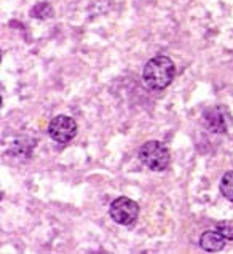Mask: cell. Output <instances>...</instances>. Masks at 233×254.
<instances>
[{
    "label": "cell",
    "mask_w": 233,
    "mask_h": 254,
    "mask_svg": "<svg viewBox=\"0 0 233 254\" xmlns=\"http://www.w3.org/2000/svg\"><path fill=\"white\" fill-rule=\"evenodd\" d=\"M216 230H219L227 240H230V241L233 240V224H230V222H219L217 225H216Z\"/></svg>",
    "instance_id": "cell-9"
},
{
    "label": "cell",
    "mask_w": 233,
    "mask_h": 254,
    "mask_svg": "<svg viewBox=\"0 0 233 254\" xmlns=\"http://www.w3.org/2000/svg\"><path fill=\"white\" fill-rule=\"evenodd\" d=\"M219 189H220V194L229 202L233 203V171H227V173L222 176Z\"/></svg>",
    "instance_id": "cell-7"
},
{
    "label": "cell",
    "mask_w": 233,
    "mask_h": 254,
    "mask_svg": "<svg viewBox=\"0 0 233 254\" xmlns=\"http://www.w3.org/2000/svg\"><path fill=\"white\" fill-rule=\"evenodd\" d=\"M225 241L227 238L219 230H206L202 234V237H200V246H202L204 251H209V253L220 251L222 248L225 246Z\"/></svg>",
    "instance_id": "cell-6"
},
{
    "label": "cell",
    "mask_w": 233,
    "mask_h": 254,
    "mask_svg": "<svg viewBox=\"0 0 233 254\" xmlns=\"http://www.w3.org/2000/svg\"><path fill=\"white\" fill-rule=\"evenodd\" d=\"M176 75V66L168 56H155L147 61L142 70L144 85L150 91H163Z\"/></svg>",
    "instance_id": "cell-1"
},
{
    "label": "cell",
    "mask_w": 233,
    "mask_h": 254,
    "mask_svg": "<svg viewBox=\"0 0 233 254\" xmlns=\"http://www.w3.org/2000/svg\"><path fill=\"white\" fill-rule=\"evenodd\" d=\"M78 133V125L72 117L69 115H58L55 117L50 125H48V135L53 141L66 144V142L72 141Z\"/></svg>",
    "instance_id": "cell-5"
},
{
    "label": "cell",
    "mask_w": 233,
    "mask_h": 254,
    "mask_svg": "<svg viewBox=\"0 0 233 254\" xmlns=\"http://www.w3.org/2000/svg\"><path fill=\"white\" fill-rule=\"evenodd\" d=\"M139 158L152 171H165L170 167L171 153L168 146L161 141H147L140 147Z\"/></svg>",
    "instance_id": "cell-2"
},
{
    "label": "cell",
    "mask_w": 233,
    "mask_h": 254,
    "mask_svg": "<svg viewBox=\"0 0 233 254\" xmlns=\"http://www.w3.org/2000/svg\"><path fill=\"white\" fill-rule=\"evenodd\" d=\"M109 214L113 222L120 225H131L139 218V205L128 197H118L110 203Z\"/></svg>",
    "instance_id": "cell-3"
},
{
    "label": "cell",
    "mask_w": 233,
    "mask_h": 254,
    "mask_svg": "<svg viewBox=\"0 0 233 254\" xmlns=\"http://www.w3.org/2000/svg\"><path fill=\"white\" fill-rule=\"evenodd\" d=\"M232 114L225 106H213L203 112L204 128L214 135L227 133L232 126Z\"/></svg>",
    "instance_id": "cell-4"
},
{
    "label": "cell",
    "mask_w": 233,
    "mask_h": 254,
    "mask_svg": "<svg viewBox=\"0 0 233 254\" xmlns=\"http://www.w3.org/2000/svg\"><path fill=\"white\" fill-rule=\"evenodd\" d=\"M53 15H55V12H53L51 5L47 2L37 3L35 7L31 10V16L37 19H50V18H53Z\"/></svg>",
    "instance_id": "cell-8"
}]
</instances>
